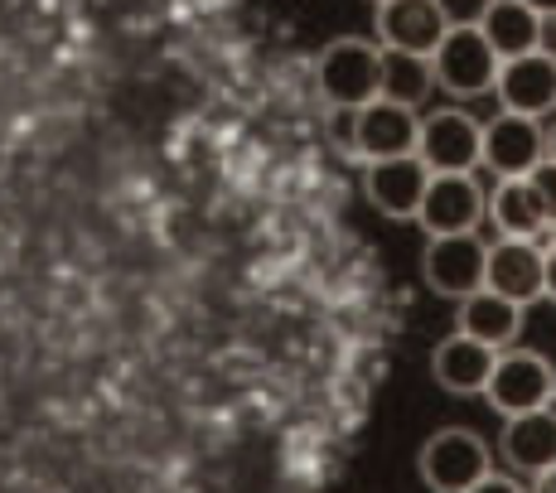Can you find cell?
Instances as JSON below:
<instances>
[{
	"label": "cell",
	"mask_w": 556,
	"mask_h": 493,
	"mask_svg": "<svg viewBox=\"0 0 556 493\" xmlns=\"http://www.w3.org/2000/svg\"><path fill=\"white\" fill-rule=\"evenodd\" d=\"M484 396L498 416H522V412H542V406H556V368L547 353L538 349H498L494 372L484 382Z\"/></svg>",
	"instance_id": "cell-1"
},
{
	"label": "cell",
	"mask_w": 556,
	"mask_h": 493,
	"mask_svg": "<svg viewBox=\"0 0 556 493\" xmlns=\"http://www.w3.org/2000/svg\"><path fill=\"white\" fill-rule=\"evenodd\" d=\"M498 63L504 59L489 49V39L479 35V25H455V20H451V29H445V39L435 45V53H431L435 88H445L459 102L494 92Z\"/></svg>",
	"instance_id": "cell-2"
},
{
	"label": "cell",
	"mask_w": 556,
	"mask_h": 493,
	"mask_svg": "<svg viewBox=\"0 0 556 493\" xmlns=\"http://www.w3.org/2000/svg\"><path fill=\"white\" fill-rule=\"evenodd\" d=\"M489 469H494V455H489L484 435L469 431V426H445L416 455V475L431 493H465Z\"/></svg>",
	"instance_id": "cell-3"
},
{
	"label": "cell",
	"mask_w": 556,
	"mask_h": 493,
	"mask_svg": "<svg viewBox=\"0 0 556 493\" xmlns=\"http://www.w3.org/2000/svg\"><path fill=\"white\" fill-rule=\"evenodd\" d=\"M378 63H382V49L372 39H358V35L329 39L315 63V83L325 92V102L354 106V112L378 102Z\"/></svg>",
	"instance_id": "cell-4"
},
{
	"label": "cell",
	"mask_w": 556,
	"mask_h": 493,
	"mask_svg": "<svg viewBox=\"0 0 556 493\" xmlns=\"http://www.w3.org/2000/svg\"><path fill=\"white\" fill-rule=\"evenodd\" d=\"M479 146H484V122H475L465 106H441V112L421 116L416 160H421L431 175H475Z\"/></svg>",
	"instance_id": "cell-5"
},
{
	"label": "cell",
	"mask_w": 556,
	"mask_h": 493,
	"mask_svg": "<svg viewBox=\"0 0 556 493\" xmlns=\"http://www.w3.org/2000/svg\"><path fill=\"white\" fill-rule=\"evenodd\" d=\"M484 203H489V194L479 189L475 175H431V185H426V194H421V208H416V223H421L426 238L479 232Z\"/></svg>",
	"instance_id": "cell-6"
},
{
	"label": "cell",
	"mask_w": 556,
	"mask_h": 493,
	"mask_svg": "<svg viewBox=\"0 0 556 493\" xmlns=\"http://www.w3.org/2000/svg\"><path fill=\"white\" fill-rule=\"evenodd\" d=\"M547 160V131L538 116L498 112L494 122H484V146H479V165H489L498 179H522L528 169H538Z\"/></svg>",
	"instance_id": "cell-7"
},
{
	"label": "cell",
	"mask_w": 556,
	"mask_h": 493,
	"mask_svg": "<svg viewBox=\"0 0 556 493\" xmlns=\"http://www.w3.org/2000/svg\"><path fill=\"white\" fill-rule=\"evenodd\" d=\"M494 98L504 112L518 116H552L556 112V53H547V45L518 53V59L498 63V78H494Z\"/></svg>",
	"instance_id": "cell-8"
},
{
	"label": "cell",
	"mask_w": 556,
	"mask_h": 493,
	"mask_svg": "<svg viewBox=\"0 0 556 493\" xmlns=\"http://www.w3.org/2000/svg\"><path fill=\"white\" fill-rule=\"evenodd\" d=\"M542 276H547V242L542 238H498L489 246L484 286L513 305L528 309L532 300H542Z\"/></svg>",
	"instance_id": "cell-9"
},
{
	"label": "cell",
	"mask_w": 556,
	"mask_h": 493,
	"mask_svg": "<svg viewBox=\"0 0 556 493\" xmlns=\"http://www.w3.org/2000/svg\"><path fill=\"white\" fill-rule=\"evenodd\" d=\"M484 262H489V246L479 242L475 232H459V238H426L421 276L435 295L465 300L469 291L484 286Z\"/></svg>",
	"instance_id": "cell-10"
},
{
	"label": "cell",
	"mask_w": 556,
	"mask_h": 493,
	"mask_svg": "<svg viewBox=\"0 0 556 493\" xmlns=\"http://www.w3.org/2000/svg\"><path fill=\"white\" fill-rule=\"evenodd\" d=\"M372 29H378L382 49H402V53H426L431 59L435 45L451 29V15H445L441 0H382L378 15H372Z\"/></svg>",
	"instance_id": "cell-11"
},
{
	"label": "cell",
	"mask_w": 556,
	"mask_h": 493,
	"mask_svg": "<svg viewBox=\"0 0 556 493\" xmlns=\"http://www.w3.org/2000/svg\"><path fill=\"white\" fill-rule=\"evenodd\" d=\"M426 185H431V169L416 155H392L363 165V194L382 218H416Z\"/></svg>",
	"instance_id": "cell-12"
},
{
	"label": "cell",
	"mask_w": 556,
	"mask_h": 493,
	"mask_svg": "<svg viewBox=\"0 0 556 493\" xmlns=\"http://www.w3.org/2000/svg\"><path fill=\"white\" fill-rule=\"evenodd\" d=\"M416 131H421V116L412 106L397 102H368L358 106V141L354 160L372 165V160H392V155H416Z\"/></svg>",
	"instance_id": "cell-13"
},
{
	"label": "cell",
	"mask_w": 556,
	"mask_h": 493,
	"mask_svg": "<svg viewBox=\"0 0 556 493\" xmlns=\"http://www.w3.org/2000/svg\"><path fill=\"white\" fill-rule=\"evenodd\" d=\"M455 334H469L479 339V344L489 349H513L522 334V305H513L498 291H489V286H479V291H469L465 300H455Z\"/></svg>",
	"instance_id": "cell-14"
},
{
	"label": "cell",
	"mask_w": 556,
	"mask_h": 493,
	"mask_svg": "<svg viewBox=\"0 0 556 493\" xmlns=\"http://www.w3.org/2000/svg\"><path fill=\"white\" fill-rule=\"evenodd\" d=\"M504 465L513 475H542L556 465V406L522 412L504 421Z\"/></svg>",
	"instance_id": "cell-15"
},
{
	"label": "cell",
	"mask_w": 556,
	"mask_h": 493,
	"mask_svg": "<svg viewBox=\"0 0 556 493\" xmlns=\"http://www.w3.org/2000/svg\"><path fill=\"white\" fill-rule=\"evenodd\" d=\"M494 358H498V349L479 344V339H469V334H451L431 353V378L455 396H479L489 372H494Z\"/></svg>",
	"instance_id": "cell-16"
},
{
	"label": "cell",
	"mask_w": 556,
	"mask_h": 493,
	"mask_svg": "<svg viewBox=\"0 0 556 493\" xmlns=\"http://www.w3.org/2000/svg\"><path fill=\"white\" fill-rule=\"evenodd\" d=\"M475 25H479V35L489 39V49H494L498 59H518V53L542 49V29H547V20H542L532 5H522V0H489V5L479 10Z\"/></svg>",
	"instance_id": "cell-17"
},
{
	"label": "cell",
	"mask_w": 556,
	"mask_h": 493,
	"mask_svg": "<svg viewBox=\"0 0 556 493\" xmlns=\"http://www.w3.org/2000/svg\"><path fill=\"white\" fill-rule=\"evenodd\" d=\"M382 49V45H378ZM435 88V73L426 53H402V49H382L378 63V98L382 102H397V106H421Z\"/></svg>",
	"instance_id": "cell-18"
},
{
	"label": "cell",
	"mask_w": 556,
	"mask_h": 493,
	"mask_svg": "<svg viewBox=\"0 0 556 493\" xmlns=\"http://www.w3.org/2000/svg\"><path fill=\"white\" fill-rule=\"evenodd\" d=\"M484 218H494L498 238H547V223L528 194V179H498V189L484 203Z\"/></svg>",
	"instance_id": "cell-19"
},
{
	"label": "cell",
	"mask_w": 556,
	"mask_h": 493,
	"mask_svg": "<svg viewBox=\"0 0 556 493\" xmlns=\"http://www.w3.org/2000/svg\"><path fill=\"white\" fill-rule=\"evenodd\" d=\"M528 194H532V203H538V213H542V223H556V160H542L538 169H528Z\"/></svg>",
	"instance_id": "cell-20"
},
{
	"label": "cell",
	"mask_w": 556,
	"mask_h": 493,
	"mask_svg": "<svg viewBox=\"0 0 556 493\" xmlns=\"http://www.w3.org/2000/svg\"><path fill=\"white\" fill-rule=\"evenodd\" d=\"M329 141L339 155L354 160V141H358V112L354 106H329Z\"/></svg>",
	"instance_id": "cell-21"
},
{
	"label": "cell",
	"mask_w": 556,
	"mask_h": 493,
	"mask_svg": "<svg viewBox=\"0 0 556 493\" xmlns=\"http://www.w3.org/2000/svg\"><path fill=\"white\" fill-rule=\"evenodd\" d=\"M465 493H528L518 484V479H508V475H494V469H489L484 479H475V484H469Z\"/></svg>",
	"instance_id": "cell-22"
},
{
	"label": "cell",
	"mask_w": 556,
	"mask_h": 493,
	"mask_svg": "<svg viewBox=\"0 0 556 493\" xmlns=\"http://www.w3.org/2000/svg\"><path fill=\"white\" fill-rule=\"evenodd\" d=\"M528 493H556V465H552V469H542V475H532Z\"/></svg>",
	"instance_id": "cell-23"
},
{
	"label": "cell",
	"mask_w": 556,
	"mask_h": 493,
	"mask_svg": "<svg viewBox=\"0 0 556 493\" xmlns=\"http://www.w3.org/2000/svg\"><path fill=\"white\" fill-rule=\"evenodd\" d=\"M542 295L556 305V262H552V256H547V276H542Z\"/></svg>",
	"instance_id": "cell-24"
},
{
	"label": "cell",
	"mask_w": 556,
	"mask_h": 493,
	"mask_svg": "<svg viewBox=\"0 0 556 493\" xmlns=\"http://www.w3.org/2000/svg\"><path fill=\"white\" fill-rule=\"evenodd\" d=\"M522 5H532L542 20H556V0H522Z\"/></svg>",
	"instance_id": "cell-25"
},
{
	"label": "cell",
	"mask_w": 556,
	"mask_h": 493,
	"mask_svg": "<svg viewBox=\"0 0 556 493\" xmlns=\"http://www.w3.org/2000/svg\"><path fill=\"white\" fill-rule=\"evenodd\" d=\"M542 242H547V256H552V262H556V223H552V228H547V238H542Z\"/></svg>",
	"instance_id": "cell-26"
},
{
	"label": "cell",
	"mask_w": 556,
	"mask_h": 493,
	"mask_svg": "<svg viewBox=\"0 0 556 493\" xmlns=\"http://www.w3.org/2000/svg\"><path fill=\"white\" fill-rule=\"evenodd\" d=\"M547 160H556V126L547 131Z\"/></svg>",
	"instance_id": "cell-27"
},
{
	"label": "cell",
	"mask_w": 556,
	"mask_h": 493,
	"mask_svg": "<svg viewBox=\"0 0 556 493\" xmlns=\"http://www.w3.org/2000/svg\"><path fill=\"white\" fill-rule=\"evenodd\" d=\"M372 5H382V0H372Z\"/></svg>",
	"instance_id": "cell-28"
}]
</instances>
